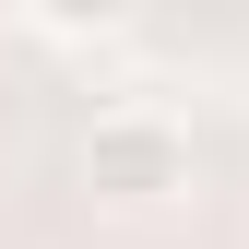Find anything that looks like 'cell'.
<instances>
[{
    "label": "cell",
    "instance_id": "cell-1",
    "mask_svg": "<svg viewBox=\"0 0 249 249\" xmlns=\"http://www.w3.org/2000/svg\"><path fill=\"white\" fill-rule=\"evenodd\" d=\"M190 178H202V154L166 107H107L83 131V190L107 213H166V202H190Z\"/></svg>",
    "mask_w": 249,
    "mask_h": 249
},
{
    "label": "cell",
    "instance_id": "cell-2",
    "mask_svg": "<svg viewBox=\"0 0 249 249\" xmlns=\"http://www.w3.org/2000/svg\"><path fill=\"white\" fill-rule=\"evenodd\" d=\"M24 12H36L48 36H119V24H131V0H24Z\"/></svg>",
    "mask_w": 249,
    "mask_h": 249
}]
</instances>
